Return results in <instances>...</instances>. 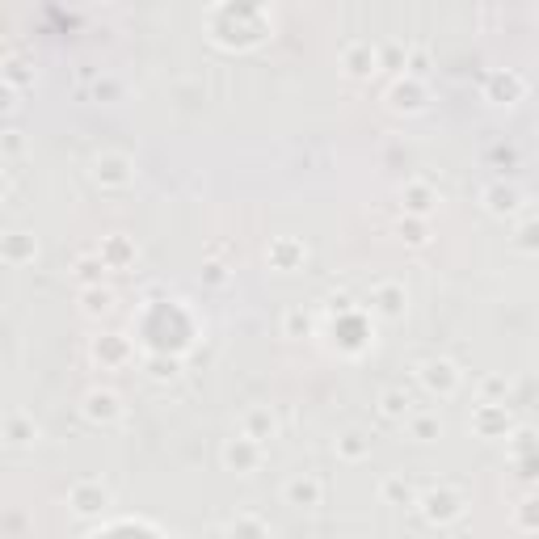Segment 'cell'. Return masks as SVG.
<instances>
[{
  "label": "cell",
  "mask_w": 539,
  "mask_h": 539,
  "mask_svg": "<svg viewBox=\"0 0 539 539\" xmlns=\"http://www.w3.org/2000/svg\"><path fill=\"white\" fill-rule=\"evenodd\" d=\"M379 493H384V502H392V506H418V497H421V493H413L400 476H388Z\"/></svg>",
  "instance_id": "27"
},
{
  "label": "cell",
  "mask_w": 539,
  "mask_h": 539,
  "mask_svg": "<svg viewBox=\"0 0 539 539\" xmlns=\"http://www.w3.org/2000/svg\"><path fill=\"white\" fill-rule=\"evenodd\" d=\"M405 426H409V439H413V442H434V439H442V421L434 418V413H413Z\"/></svg>",
  "instance_id": "24"
},
{
  "label": "cell",
  "mask_w": 539,
  "mask_h": 539,
  "mask_svg": "<svg viewBox=\"0 0 539 539\" xmlns=\"http://www.w3.org/2000/svg\"><path fill=\"white\" fill-rule=\"evenodd\" d=\"M283 502L291 510H316L325 502V481L316 472H295L283 484Z\"/></svg>",
  "instance_id": "5"
},
{
  "label": "cell",
  "mask_w": 539,
  "mask_h": 539,
  "mask_svg": "<svg viewBox=\"0 0 539 539\" xmlns=\"http://www.w3.org/2000/svg\"><path fill=\"white\" fill-rule=\"evenodd\" d=\"M418 375H421V384H426V392H434V397H442V400L455 397L463 384V371L451 358H426V363L418 367Z\"/></svg>",
  "instance_id": "3"
},
{
  "label": "cell",
  "mask_w": 539,
  "mask_h": 539,
  "mask_svg": "<svg viewBox=\"0 0 539 539\" xmlns=\"http://www.w3.org/2000/svg\"><path fill=\"white\" fill-rule=\"evenodd\" d=\"M106 270H110V265L101 262V254H88V257H80V262H77L80 291H85V286H101V278H106Z\"/></svg>",
  "instance_id": "26"
},
{
  "label": "cell",
  "mask_w": 539,
  "mask_h": 539,
  "mask_svg": "<svg viewBox=\"0 0 539 539\" xmlns=\"http://www.w3.org/2000/svg\"><path fill=\"white\" fill-rule=\"evenodd\" d=\"M93 358H98L101 367H122L131 358V346H127V337H119V333H106V337L93 341Z\"/></svg>",
  "instance_id": "21"
},
{
  "label": "cell",
  "mask_w": 539,
  "mask_h": 539,
  "mask_svg": "<svg viewBox=\"0 0 539 539\" xmlns=\"http://www.w3.org/2000/svg\"><path fill=\"white\" fill-rule=\"evenodd\" d=\"M283 333H286V337H308V333H312V316L304 308H286Z\"/></svg>",
  "instance_id": "29"
},
{
  "label": "cell",
  "mask_w": 539,
  "mask_h": 539,
  "mask_svg": "<svg viewBox=\"0 0 539 539\" xmlns=\"http://www.w3.org/2000/svg\"><path fill=\"white\" fill-rule=\"evenodd\" d=\"M514 455H518V460H527V455H539V434H535V430H518V434H514Z\"/></svg>",
  "instance_id": "32"
},
{
  "label": "cell",
  "mask_w": 539,
  "mask_h": 539,
  "mask_svg": "<svg viewBox=\"0 0 539 539\" xmlns=\"http://www.w3.org/2000/svg\"><path fill=\"white\" fill-rule=\"evenodd\" d=\"M0 257H5V265H30L34 257H38V241H34L30 232H9L5 241H0Z\"/></svg>",
  "instance_id": "15"
},
{
  "label": "cell",
  "mask_w": 539,
  "mask_h": 539,
  "mask_svg": "<svg viewBox=\"0 0 539 539\" xmlns=\"http://www.w3.org/2000/svg\"><path fill=\"white\" fill-rule=\"evenodd\" d=\"M80 413H85L93 426H114V421H122V400H119V392H110V388H93V392H85Z\"/></svg>",
  "instance_id": "8"
},
{
  "label": "cell",
  "mask_w": 539,
  "mask_h": 539,
  "mask_svg": "<svg viewBox=\"0 0 539 539\" xmlns=\"http://www.w3.org/2000/svg\"><path fill=\"white\" fill-rule=\"evenodd\" d=\"M228 539H270V527L257 514H236L228 523Z\"/></svg>",
  "instance_id": "25"
},
{
  "label": "cell",
  "mask_w": 539,
  "mask_h": 539,
  "mask_svg": "<svg viewBox=\"0 0 539 539\" xmlns=\"http://www.w3.org/2000/svg\"><path fill=\"white\" fill-rule=\"evenodd\" d=\"M481 392H484V400L506 397V379H502V375H489V379H484V384H481ZM497 405H502V400H497Z\"/></svg>",
  "instance_id": "33"
},
{
  "label": "cell",
  "mask_w": 539,
  "mask_h": 539,
  "mask_svg": "<svg viewBox=\"0 0 539 539\" xmlns=\"http://www.w3.org/2000/svg\"><path fill=\"white\" fill-rule=\"evenodd\" d=\"M241 434L244 439H254V442H270L278 434V418H275V409L270 405H249L241 413Z\"/></svg>",
  "instance_id": "11"
},
{
  "label": "cell",
  "mask_w": 539,
  "mask_h": 539,
  "mask_svg": "<svg viewBox=\"0 0 539 539\" xmlns=\"http://www.w3.org/2000/svg\"><path fill=\"white\" fill-rule=\"evenodd\" d=\"M514 249H518V254H531V257L539 254V220H523V223H518Z\"/></svg>",
  "instance_id": "28"
},
{
  "label": "cell",
  "mask_w": 539,
  "mask_h": 539,
  "mask_svg": "<svg viewBox=\"0 0 539 539\" xmlns=\"http://www.w3.org/2000/svg\"><path fill=\"white\" fill-rule=\"evenodd\" d=\"M223 278H228V275H223V265H215V262H211V265H207V283H211V286H220Z\"/></svg>",
  "instance_id": "35"
},
{
  "label": "cell",
  "mask_w": 539,
  "mask_h": 539,
  "mask_svg": "<svg viewBox=\"0 0 539 539\" xmlns=\"http://www.w3.org/2000/svg\"><path fill=\"white\" fill-rule=\"evenodd\" d=\"M80 308H85V316H106V312H114V291L110 286H85Z\"/></svg>",
  "instance_id": "23"
},
{
  "label": "cell",
  "mask_w": 539,
  "mask_h": 539,
  "mask_svg": "<svg viewBox=\"0 0 539 539\" xmlns=\"http://www.w3.org/2000/svg\"><path fill=\"white\" fill-rule=\"evenodd\" d=\"M514 527L518 531H539V497H527V502L514 510Z\"/></svg>",
  "instance_id": "31"
},
{
  "label": "cell",
  "mask_w": 539,
  "mask_h": 539,
  "mask_svg": "<svg viewBox=\"0 0 539 539\" xmlns=\"http://www.w3.org/2000/svg\"><path fill=\"white\" fill-rule=\"evenodd\" d=\"M481 202L489 215H497V220H506V215H514L518 207H523V194H518L514 186H506V181H489V186L481 190Z\"/></svg>",
  "instance_id": "13"
},
{
  "label": "cell",
  "mask_w": 539,
  "mask_h": 539,
  "mask_svg": "<svg viewBox=\"0 0 539 539\" xmlns=\"http://www.w3.org/2000/svg\"><path fill=\"white\" fill-rule=\"evenodd\" d=\"M5 152H9V156L22 152V131H9V135H5Z\"/></svg>",
  "instance_id": "34"
},
{
  "label": "cell",
  "mask_w": 539,
  "mask_h": 539,
  "mask_svg": "<svg viewBox=\"0 0 539 539\" xmlns=\"http://www.w3.org/2000/svg\"><path fill=\"white\" fill-rule=\"evenodd\" d=\"M400 202H405V215H418V220H426L430 211L439 207V194H434V186H430V181H409V186L400 190Z\"/></svg>",
  "instance_id": "17"
},
{
  "label": "cell",
  "mask_w": 539,
  "mask_h": 539,
  "mask_svg": "<svg viewBox=\"0 0 539 539\" xmlns=\"http://www.w3.org/2000/svg\"><path fill=\"white\" fill-rule=\"evenodd\" d=\"M463 493L460 489H451V484H439V489H426V493L418 497V510L421 518H426L430 527H451L455 518H463Z\"/></svg>",
  "instance_id": "1"
},
{
  "label": "cell",
  "mask_w": 539,
  "mask_h": 539,
  "mask_svg": "<svg viewBox=\"0 0 539 539\" xmlns=\"http://www.w3.org/2000/svg\"><path fill=\"white\" fill-rule=\"evenodd\" d=\"M397 232H400V241H409V244H426L430 241L426 220H418V215H405V220L397 223Z\"/></svg>",
  "instance_id": "30"
},
{
  "label": "cell",
  "mask_w": 539,
  "mask_h": 539,
  "mask_svg": "<svg viewBox=\"0 0 539 539\" xmlns=\"http://www.w3.org/2000/svg\"><path fill=\"white\" fill-rule=\"evenodd\" d=\"M101 262L110 265V270H127V265L135 262V254H140V249H135V241L131 236H122V232H114V236H106V241H101Z\"/></svg>",
  "instance_id": "18"
},
{
  "label": "cell",
  "mask_w": 539,
  "mask_h": 539,
  "mask_svg": "<svg viewBox=\"0 0 539 539\" xmlns=\"http://www.w3.org/2000/svg\"><path fill=\"white\" fill-rule=\"evenodd\" d=\"M523 93H527V80L518 72H489L484 77V98L493 106H514V101H523Z\"/></svg>",
  "instance_id": "10"
},
{
  "label": "cell",
  "mask_w": 539,
  "mask_h": 539,
  "mask_svg": "<svg viewBox=\"0 0 539 539\" xmlns=\"http://www.w3.org/2000/svg\"><path fill=\"white\" fill-rule=\"evenodd\" d=\"M333 451H337V460H346V463H358V460H367L371 455V434L367 430H341L337 434V442H333Z\"/></svg>",
  "instance_id": "19"
},
{
  "label": "cell",
  "mask_w": 539,
  "mask_h": 539,
  "mask_svg": "<svg viewBox=\"0 0 539 539\" xmlns=\"http://www.w3.org/2000/svg\"><path fill=\"white\" fill-rule=\"evenodd\" d=\"M510 426H514V418H510V409L497 405V400H481V405L472 409V430L481 439H506Z\"/></svg>",
  "instance_id": "7"
},
{
  "label": "cell",
  "mask_w": 539,
  "mask_h": 539,
  "mask_svg": "<svg viewBox=\"0 0 539 539\" xmlns=\"http://www.w3.org/2000/svg\"><path fill=\"white\" fill-rule=\"evenodd\" d=\"M93 181L101 190H127L135 181V161L127 152H101L93 161Z\"/></svg>",
  "instance_id": "2"
},
{
  "label": "cell",
  "mask_w": 539,
  "mask_h": 539,
  "mask_svg": "<svg viewBox=\"0 0 539 539\" xmlns=\"http://www.w3.org/2000/svg\"><path fill=\"white\" fill-rule=\"evenodd\" d=\"M371 308L379 312L384 320H400V316H405V308H409L405 283H379V286L371 291Z\"/></svg>",
  "instance_id": "12"
},
{
  "label": "cell",
  "mask_w": 539,
  "mask_h": 539,
  "mask_svg": "<svg viewBox=\"0 0 539 539\" xmlns=\"http://www.w3.org/2000/svg\"><path fill=\"white\" fill-rule=\"evenodd\" d=\"M270 265H275V270H299V265H304V257H308V249H304V244L295 241V236H278L275 244H270Z\"/></svg>",
  "instance_id": "20"
},
{
  "label": "cell",
  "mask_w": 539,
  "mask_h": 539,
  "mask_svg": "<svg viewBox=\"0 0 539 539\" xmlns=\"http://www.w3.org/2000/svg\"><path fill=\"white\" fill-rule=\"evenodd\" d=\"M34 439H38V426H34V418H26V413H9V418H5V442H9L13 451L34 447Z\"/></svg>",
  "instance_id": "22"
},
{
  "label": "cell",
  "mask_w": 539,
  "mask_h": 539,
  "mask_svg": "<svg viewBox=\"0 0 539 539\" xmlns=\"http://www.w3.org/2000/svg\"><path fill=\"white\" fill-rule=\"evenodd\" d=\"M220 463L228 468V472H241V476H254L257 468H262V442L254 439H228L220 447Z\"/></svg>",
  "instance_id": "4"
},
{
  "label": "cell",
  "mask_w": 539,
  "mask_h": 539,
  "mask_svg": "<svg viewBox=\"0 0 539 539\" xmlns=\"http://www.w3.org/2000/svg\"><path fill=\"white\" fill-rule=\"evenodd\" d=\"M413 413H418V409H413V397H409L405 388H384V392H379V418H384V421L405 426Z\"/></svg>",
  "instance_id": "16"
},
{
  "label": "cell",
  "mask_w": 539,
  "mask_h": 539,
  "mask_svg": "<svg viewBox=\"0 0 539 539\" xmlns=\"http://www.w3.org/2000/svg\"><path fill=\"white\" fill-rule=\"evenodd\" d=\"M426 101H430V93H426V85H421L418 77L397 80V85H392V93H388V106H392V110H405V114L426 110Z\"/></svg>",
  "instance_id": "14"
},
{
  "label": "cell",
  "mask_w": 539,
  "mask_h": 539,
  "mask_svg": "<svg viewBox=\"0 0 539 539\" xmlns=\"http://www.w3.org/2000/svg\"><path fill=\"white\" fill-rule=\"evenodd\" d=\"M67 506H72V514L80 518H98L101 510L110 506V489L101 481H77L72 489H67Z\"/></svg>",
  "instance_id": "6"
},
{
  "label": "cell",
  "mask_w": 539,
  "mask_h": 539,
  "mask_svg": "<svg viewBox=\"0 0 539 539\" xmlns=\"http://www.w3.org/2000/svg\"><path fill=\"white\" fill-rule=\"evenodd\" d=\"M341 67H346L350 77L367 80V77H375V72L384 67V59H379V51H375L367 38H358V43H346V51H341Z\"/></svg>",
  "instance_id": "9"
},
{
  "label": "cell",
  "mask_w": 539,
  "mask_h": 539,
  "mask_svg": "<svg viewBox=\"0 0 539 539\" xmlns=\"http://www.w3.org/2000/svg\"><path fill=\"white\" fill-rule=\"evenodd\" d=\"M114 93H119V85H114V80H106V85H98V98H114Z\"/></svg>",
  "instance_id": "36"
}]
</instances>
